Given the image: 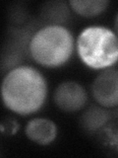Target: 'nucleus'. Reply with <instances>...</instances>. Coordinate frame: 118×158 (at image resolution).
Segmentation results:
<instances>
[{"label": "nucleus", "mask_w": 118, "mask_h": 158, "mask_svg": "<svg viewBox=\"0 0 118 158\" xmlns=\"http://www.w3.org/2000/svg\"><path fill=\"white\" fill-rule=\"evenodd\" d=\"M43 76L31 66H19L5 75L1 85L4 105L14 113L29 115L41 108L46 97Z\"/></svg>", "instance_id": "f257e3e1"}, {"label": "nucleus", "mask_w": 118, "mask_h": 158, "mask_svg": "<svg viewBox=\"0 0 118 158\" xmlns=\"http://www.w3.org/2000/svg\"><path fill=\"white\" fill-rule=\"evenodd\" d=\"M29 51L37 63L56 67L65 63L73 52V37L63 26H45L33 34Z\"/></svg>", "instance_id": "f03ea898"}, {"label": "nucleus", "mask_w": 118, "mask_h": 158, "mask_svg": "<svg viewBox=\"0 0 118 158\" xmlns=\"http://www.w3.org/2000/svg\"><path fill=\"white\" fill-rule=\"evenodd\" d=\"M77 48L84 63L95 69L109 67L118 58L116 35L103 27L86 28L78 38Z\"/></svg>", "instance_id": "7ed1b4c3"}, {"label": "nucleus", "mask_w": 118, "mask_h": 158, "mask_svg": "<svg viewBox=\"0 0 118 158\" xmlns=\"http://www.w3.org/2000/svg\"><path fill=\"white\" fill-rule=\"evenodd\" d=\"M34 24L32 21L26 23L24 26L10 27L8 31V39L5 42L0 56V66L6 69L16 64H19L29 51L30 43L33 38V31L34 30Z\"/></svg>", "instance_id": "20e7f679"}, {"label": "nucleus", "mask_w": 118, "mask_h": 158, "mask_svg": "<svg viewBox=\"0 0 118 158\" xmlns=\"http://www.w3.org/2000/svg\"><path fill=\"white\" fill-rule=\"evenodd\" d=\"M92 95L100 105L112 108L118 104V71L109 68L98 75L92 86Z\"/></svg>", "instance_id": "39448f33"}, {"label": "nucleus", "mask_w": 118, "mask_h": 158, "mask_svg": "<svg viewBox=\"0 0 118 158\" xmlns=\"http://www.w3.org/2000/svg\"><path fill=\"white\" fill-rule=\"evenodd\" d=\"M56 105L65 112H76L87 102V93L82 85L73 81L61 83L54 93Z\"/></svg>", "instance_id": "423d86ee"}, {"label": "nucleus", "mask_w": 118, "mask_h": 158, "mask_svg": "<svg viewBox=\"0 0 118 158\" xmlns=\"http://www.w3.org/2000/svg\"><path fill=\"white\" fill-rule=\"evenodd\" d=\"M26 135L32 141L41 145H46L55 139L57 127L48 118H33L27 125Z\"/></svg>", "instance_id": "0eeeda50"}, {"label": "nucleus", "mask_w": 118, "mask_h": 158, "mask_svg": "<svg viewBox=\"0 0 118 158\" xmlns=\"http://www.w3.org/2000/svg\"><path fill=\"white\" fill-rule=\"evenodd\" d=\"M109 120V112L97 106H92L83 114L81 118V126L87 132L92 133L105 127Z\"/></svg>", "instance_id": "6e6552de"}, {"label": "nucleus", "mask_w": 118, "mask_h": 158, "mask_svg": "<svg viewBox=\"0 0 118 158\" xmlns=\"http://www.w3.org/2000/svg\"><path fill=\"white\" fill-rule=\"evenodd\" d=\"M41 17L45 22L51 24L49 26H56V24L66 21L69 17V10L63 2H48L42 7Z\"/></svg>", "instance_id": "1a4fd4ad"}, {"label": "nucleus", "mask_w": 118, "mask_h": 158, "mask_svg": "<svg viewBox=\"0 0 118 158\" xmlns=\"http://www.w3.org/2000/svg\"><path fill=\"white\" fill-rule=\"evenodd\" d=\"M70 5L77 14L84 17H93L106 8V0H72Z\"/></svg>", "instance_id": "9d476101"}]
</instances>
